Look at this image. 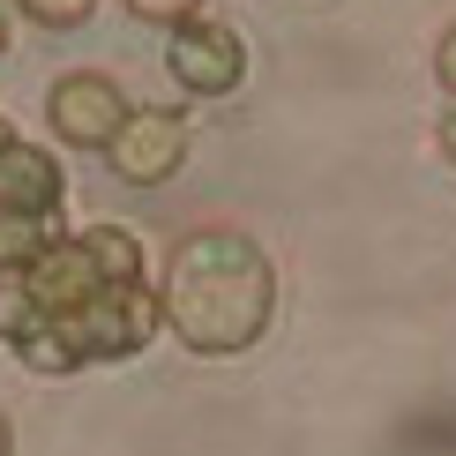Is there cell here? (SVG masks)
Masks as SVG:
<instances>
[{"instance_id": "1", "label": "cell", "mask_w": 456, "mask_h": 456, "mask_svg": "<svg viewBox=\"0 0 456 456\" xmlns=\"http://www.w3.org/2000/svg\"><path fill=\"white\" fill-rule=\"evenodd\" d=\"M158 307H165V330L195 359H232L247 345H262V330H270L277 270L262 255V240L232 232V224H202V232L173 240L165 277H158Z\"/></svg>"}, {"instance_id": "2", "label": "cell", "mask_w": 456, "mask_h": 456, "mask_svg": "<svg viewBox=\"0 0 456 456\" xmlns=\"http://www.w3.org/2000/svg\"><path fill=\"white\" fill-rule=\"evenodd\" d=\"M61 330H68V345L83 359H135L150 337L165 330L158 284H105V292H90Z\"/></svg>"}, {"instance_id": "3", "label": "cell", "mask_w": 456, "mask_h": 456, "mask_svg": "<svg viewBox=\"0 0 456 456\" xmlns=\"http://www.w3.org/2000/svg\"><path fill=\"white\" fill-rule=\"evenodd\" d=\"M127 90L112 83L105 68H75L53 83V98H45V120H53V135H61L68 150H112V135L127 127Z\"/></svg>"}, {"instance_id": "4", "label": "cell", "mask_w": 456, "mask_h": 456, "mask_svg": "<svg viewBox=\"0 0 456 456\" xmlns=\"http://www.w3.org/2000/svg\"><path fill=\"white\" fill-rule=\"evenodd\" d=\"M165 68H173V83L187 98H232L247 83V37L232 23H180L165 37Z\"/></svg>"}, {"instance_id": "5", "label": "cell", "mask_w": 456, "mask_h": 456, "mask_svg": "<svg viewBox=\"0 0 456 456\" xmlns=\"http://www.w3.org/2000/svg\"><path fill=\"white\" fill-rule=\"evenodd\" d=\"M105 158H112V173H120L127 187H165L187 165V120L173 105H135Z\"/></svg>"}, {"instance_id": "6", "label": "cell", "mask_w": 456, "mask_h": 456, "mask_svg": "<svg viewBox=\"0 0 456 456\" xmlns=\"http://www.w3.org/2000/svg\"><path fill=\"white\" fill-rule=\"evenodd\" d=\"M23 284H30V299H37V314H45V322H68L90 292H105V277H98V262H90L83 240H53L45 255L23 270Z\"/></svg>"}, {"instance_id": "7", "label": "cell", "mask_w": 456, "mask_h": 456, "mask_svg": "<svg viewBox=\"0 0 456 456\" xmlns=\"http://www.w3.org/2000/svg\"><path fill=\"white\" fill-rule=\"evenodd\" d=\"M61 202H68L61 158L15 135L8 150H0V210H15V217H61Z\"/></svg>"}, {"instance_id": "8", "label": "cell", "mask_w": 456, "mask_h": 456, "mask_svg": "<svg viewBox=\"0 0 456 456\" xmlns=\"http://www.w3.org/2000/svg\"><path fill=\"white\" fill-rule=\"evenodd\" d=\"M90 247V262H98V277L105 284H150L142 277V240L127 232V224H90V232H75Z\"/></svg>"}, {"instance_id": "9", "label": "cell", "mask_w": 456, "mask_h": 456, "mask_svg": "<svg viewBox=\"0 0 456 456\" xmlns=\"http://www.w3.org/2000/svg\"><path fill=\"white\" fill-rule=\"evenodd\" d=\"M53 240H61V217H15V210H0V277H23Z\"/></svg>"}, {"instance_id": "10", "label": "cell", "mask_w": 456, "mask_h": 456, "mask_svg": "<svg viewBox=\"0 0 456 456\" xmlns=\"http://www.w3.org/2000/svg\"><path fill=\"white\" fill-rule=\"evenodd\" d=\"M15 359H23L30 374H45V382H61V374H75V367H83V352L68 345V330H61V322H45V330H30L23 345H15Z\"/></svg>"}, {"instance_id": "11", "label": "cell", "mask_w": 456, "mask_h": 456, "mask_svg": "<svg viewBox=\"0 0 456 456\" xmlns=\"http://www.w3.org/2000/svg\"><path fill=\"white\" fill-rule=\"evenodd\" d=\"M30 330H45V314H37L30 284H23V277H0V337H8V345H23Z\"/></svg>"}, {"instance_id": "12", "label": "cell", "mask_w": 456, "mask_h": 456, "mask_svg": "<svg viewBox=\"0 0 456 456\" xmlns=\"http://www.w3.org/2000/svg\"><path fill=\"white\" fill-rule=\"evenodd\" d=\"M15 8H23L37 30H83L90 15H98V0H15Z\"/></svg>"}, {"instance_id": "13", "label": "cell", "mask_w": 456, "mask_h": 456, "mask_svg": "<svg viewBox=\"0 0 456 456\" xmlns=\"http://www.w3.org/2000/svg\"><path fill=\"white\" fill-rule=\"evenodd\" d=\"M135 23H158V30H180V23H195L202 15V0H120Z\"/></svg>"}, {"instance_id": "14", "label": "cell", "mask_w": 456, "mask_h": 456, "mask_svg": "<svg viewBox=\"0 0 456 456\" xmlns=\"http://www.w3.org/2000/svg\"><path fill=\"white\" fill-rule=\"evenodd\" d=\"M434 83H442V90H449V105H456V23L434 37Z\"/></svg>"}, {"instance_id": "15", "label": "cell", "mask_w": 456, "mask_h": 456, "mask_svg": "<svg viewBox=\"0 0 456 456\" xmlns=\"http://www.w3.org/2000/svg\"><path fill=\"white\" fill-rule=\"evenodd\" d=\"M434 135H442V158H449V165H456V105H449V112H442V127H434Z\"/></svg>"}, {"instance_id": "16", "label": "cell", "mask_w": 456, "mask_h": 456, "mask_svg": "<svg viewBox=\"0 0 456 456\" xmlns=\"http://www.w3.org/2000/svg\"><path fill=\"white\" fill-rule=\"evenodd\" d=\"M0 456H15V427H8V411H0Z\"/></svg>"}, {"instance_id": "17", "label": "cell", "mask_w": 456, "mask_h": 456, "mask_svg": "<svg viewBox=\"0 0 456 456\" xmlns=\"http://www.w3.org/2000/svg\"><path fill=\"white\" fill-rule=\"evenodd\" d=\"M0 53H8V8H0Z\"/></svg>"}, {"instance_id": "18", "label": "cell", "mask_w": 456, "mask_h": 456, "mask_svg": "<svg viewBox=\"0 0 456 456\" xmlns=\"http://www.w3.org/2000/svg\"><path fill=\"white\" fill-rule=\"evenodd\" d=\"M8 142H15V127H8V120H0V150H8Z\"/></svg>"}]
</instances>
